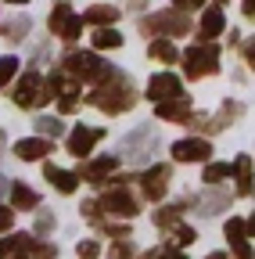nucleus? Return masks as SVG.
Returning a JSON list of instances; mask_svg holds the SVG:
<instances>
[{"instance_id": "obj_43", "label": "nucleus", "mask_w": 255, "mask_h": 259, "mask_svg": "<svg viewBox=\"0 0 255 259\" xmlns=\"http://www.w3.org/2000/svg\"><path fill=\"white\" fill-rule=\"evenodd\" d=\"M244 15H248V18H255V0H244Z\"/></svg>"}, {"instance_id": "obj_35", "label": "nucleus", "mask_w": 255, "mask_h": 259, "mask_svg": "<svg viewBox=\"0 0 255 259\" xmlns=\"http://www.w3.org/2000/svg\"><path fill=\"white\" fill-rule=\"evenodd\" d=\"M29 255H33V259H54V255H58V248H54V245H47V241H33Z\"/></svg>"}, {"instance_id": "obj_10", "label": "nucleus", "mask_w": 255, "mask_h": 259, "mask_svg": "<svg viewBox=\"0 0 255 259\" xmlns=\"http://www.w3.org/2000/svg\"><path fill=\"white\" fill-rule=\"evenodd\" d=\"M173 158L176 162H205V158H212V144L205 137H183L173 144Z\"/></svg>"}, {"instance_id": "obj_30", "label": "nucleus", "mask_w": 255, "mask_h": 259, "mask_svg": "<svg viewBox=\"0 0 255 259\" xmlns=\"http://www.w3.org/2000/svg\"><path fill=\"white\" fill-rule=\"evenodd\" d=\"M61 134V119H50V115H43V119H36V137H58Z\"/></svg>"}, {"instance_id": "obj_12", "label": "nucleus", "mask_w": 255, "mask_h": 259, "mask_svg": "<svg viewBox=\"0 0 255 259\" xmlns=\"http://www.w3.org/2000/svg\"><path fill=\"white\" fill-rule=\"evenodd\" d=\"M151 148H155V130H147V126H140L137 134H130L122 141V155L126 158H147Z\"/></svg>"}, {"instance_id": "obj_38", "label": "nucleus", "mask_w": 255, "mask_h": 259, "mask_svg": "<svg viewBox=\"0 0 255 259\" xmlns=\"http://www.w3.org/2000/svg\"><path fill=\"white\" fill-rule=\"evenodd\" d=\"M11 223H15V209L11 205H0V234L11 231Z\"/></svg>"}, {"instance_id": "obj_13", "label": "nucleus", "mask_w": 255, "mask_h": 259, "mask_svg": "<svg viewBox=\"0 0 255 259\" xmlns=\"http://www.w3.org/2000/svg\"><path fill=\"white\" fill-rule=\"evenodd\" d=\"M223 234H227L230 248H234V259H251V245H248V227L234 216L227 220V227H223Z\"/></svg>"}, {"instance_id": "obj_26", "label": "nucleus", "mask_w": 255, "mask_h": 259, "mask_svg": "<svg viewBox=\"0 0 255 259\" xmlns=\"http://www.w3.org/2000/svg\"><path fill=\"white\" fill-rule=\"evenodd\" d=\"M180 220H183V202H176V205H162V209L155 212V227H162V231H176Z\"/></svg>"}, {"instance_id": "obj_11", "label": "nucleus", "mask_w": 255, "mask_h": 259, "mask_svg": "<svg viewBox=\"0 0 255 259\" xmlns=\"http://www.w3.org/2000/svg\"><path fill=\"white\" fill-rule=\"evenodd\" d=\"M101 137H105V130H101V126H76L72 134H69V151L79 155V158H86L90 148L97 144Z\"/></svg>"}, {"instance_id": "obj_36", "label": "nucleus", "mask_w": 255, "mask_h": 259, "mask_svg": "<svg viewBox=\"0 0 255 259\" xmlns=\"http://www.w3.org/2000/svg\"><path fill=\"white\" fill-rule=\"evenodd\" d=\"M83 216H86L90 223H97V220L105 216V209H101V202H97V198H90V202H83Z\"/></svg>"}, {"instance_id": "obj_8", "label": "nucleus", "mask_w": 255, "mask_h": 259, "mask_svg": "<svg viewBox=\"0 0 255 259\" xmlns=\"http://www.w3.org/2000/svg\"><path fill=\"white\" fill-rule=\"evenodd\" d=\"M169 166L162 162V166H151L140 173V191H144V198L147 202H158V198H166V191H169Z\"/></svg>"}, {"instance_id": "obj_31", "label": "nucleus", "mask_w": 255, "mask_h": 259, "mask_svg": "<svg viewBox=\"0 0 255 259\" xmlns=\"http://www.w3.org/2000/svg\"><path fill=\"white\" fill-rule=\"evenodd\" d=\"M144 259H187L183 248H173V245H162V248H151Z\"/></svg>"}, {"instance_id": "obj_49", "label": "nucleus", "mask_w": 255, "mask_h": 259, "mask_svg": "<svg viewBox=\"0 0 255 259\" xmlns=\"http://www.w3.org/2000/svg\"><path fill=\"white\" fill-rule=\"evenodd\" d=\"M251 194H255V191H251Z\"/></svg>"}, {"instance_id": "obj_16", "label": "nucleus", "mask_w": 255, "mask_h": 259, "mask_svg": "<svg viewBox=\"0 0 255 259\" xmlns=\"http://www.w3.org/2000/svg\"><path fill=\"white\" fill-rule=\"evenodd\" d=\"M223 29H227V18H223V8L219 4L209 8V11H201V29H198V40L201 44H212Z\"/></svg>"}, {"instance_id": "obj_25", "label": "nucleus", "mask_w": 255, "mask_h": 259, "mask_svg": "<svg viewBox=\"0 0 255 259\" xmlns=\"http://www.w3.org/2000/svg\"><path fill=\"white\" fill-rule=\"evenodd\" d=\"M147 58H151V61H162V65H173V61L180 58V51H176L173 40H151V44H147Z\"/></svg>"}, {"instance_id": "obj_47", "label": "nucleus", "mask_w": 255, "mask_h": 259, "mask_svg": "<svg viewBox=\"0 0 255 259\" xmlns=\"http://www.w3.org/2000/svg\"><path fill=\"white\" fill-rule=\"evenodd\" d=\"M11 4H29V0H11Z\"/></svg>"}, {"instance_id": "obj_39", "label": "nucleus", "mask_w": 255, "mask_h": 259, "mask_svg": "<svg viewBox=\"0 0 255 259\" xmlns=\"http://www.w3.org/2000/svg\"><path fill=\"white\" fill-rule=\"evenodd\" d=\"M241 54H244V61L255 69V36H248V40H241Z\"/></svg>"}, {"instance_id": "obj_2", "label": "nucleus", "mask_w": 255, "mask_h": 259, "mask_svg": "<svg viewBox=\"0 0 255 259\" xmlns=\"http://www.w3.org/2000/svg\"><path fill=\"white\" fill-rule=\"evenodd\" d=\"M61 69H69L72 79H86L93 87H101L115 76V65H108L97 51H72V54L61 58Z\"/></svg>"}, {"instance_id": "obj_24", "label": "nucleus", "mask_w": 255, "mask_h": 259, "mask_svg": "<svg viewBox=\"0 0 255 259\" xmlns=\"http://www.w3.org/2000/svg\"><path fill=\"white\" fill-rule=\"evenodd\" d=\"M194 205H198L205 216H212V212H223V209L230 205V194H227V191H212V187H209L201 198H194Z\"/></svg>"}, {"instance_id": "obj_17", "label": "nucleus", "mask_w": 255, "mask_h": 259, "mask_svg": "<svg viewBox=\"0 0 255 259\" xmlns=\"http://www.w3.org/2000/svg\"><path fill=\"white\" fill-rule=\"evenodd\" d=\"M43 177H47V184H54V191H61V194H72V191L79 187V173L58 169L54 162H47V166H43Z\"/></svg>"}, {"instance_id": "obj_6", "label": "nucleus", "mask_w": 255, "mask_h": 259, "mask_svg": "<svg viewBox=\"0 0 255 259\" xmlns=\"http://www.w3.org/2000/svg\"><path fill=\"white\" fill-rule=\"evenodd\" d=\"M50 32L54 36H61L65 44H72V40H79V32H83V18L79 15H72V8L69 4H54V11H50Z\"/></svg>"}, {"instance_id": "obj_37", "label": "nucleus", "mask_w": 255, "mask_h": 259, "mask_svg": "<svg viewBox=\"0 0 255 259\" xmlns=\"http://www.w3.org/2000/svg\"><path fill=\"white\" fill-rule=\"evenodd\" d=\"M54 231V216L50 212H40L36 216V234H50Z\"/></svg>"}, {"instance_id": "obj_32", "label": "nucleus", "mask_w": 255, "mask_h": 259, "mask_svg": "<svg viewBox=\"0 0 255 259\" xmlns=\"http://www.w3.org/2000/svg\"><path fill=\"white\" fill-rule=\"evenodd\" d=\"M173 238H176V245H180V248H187V245H194V238H198V234H194V227L180 223L176 231H173Z\"/></svg>"}, {"instance_id": "obj_45", "label": "nucleus", "mask_w": 255, "mask_h": 259, "mask_svg": "<svg viewBox=\"0 0 255 259\" xmlns=\"http://www.w3.org/2000/svg\"><path fill=\"white\" fill-rule=\"evenodd\" d=\"M4 144H8V137H4V130H0V155H4Z\"/></svg>"}, {"instance_id": "obj_29", "label": "nucleus", "mask_w": 255, "mask_h": 259, "mask_svg": "<svg viewBox=\"0 0 255 259\" xmlns=\"http://www.w3.org/2000/svg\"><path fill=\"white\" fill-rule=\"evenodd\" d=\"M29 15H18V18H11L8 25H4V36H8V44H18V40H25V32H29Z\"/></svg>"}, {"instance_id": "obj_14", "label": "nucleus", "mask_w": 255, "mask_h": 259, "mask_svg": "<svg viewBox=\"0 0 255 259\" xmlns=\"http://www.w3.org/2000/svg\"><path fill=\"white\" fill-rule=\"evenodd\" d=\"M115 169H119V158H115V155H105V158H97V162H86V166L79 169V177H86L93 187H97V184H108Z\"/></svg>"}, {"instance_id": "obj_40", "label": "nucleus", "mask_w": 255, "mask_h": 259, "mask_svg": "<svg viewBox=\"0 0 255 259\" xmlns=\"http://www.w3.org/2000/svg\"><path fill=\"white\" fill-rule=\"evenodd\" d=\"M205 0H173V8L180 11V15H187V11H194V8H201Z\"/></svg>"}, {"instance_id": "obj_5", "label": "nucleus", "mask_w": 255, "mask_h": 259, "mask_svg": "<svg viewBox=\"0 0 255 259\" xmlns=\"http://www.w3.org/2000/svg\"><path fill=\"white\" fill-rule=\"evenodd\" d=\"M11 97L18 108H43L50 101V90H47V79H40V72H25Z\"/></svg>"}, {"instance_id": "obj_21", "label": "nucleus", "mask_w": 255, "mask_h": 259, "mask_svg": "<svg viewBox=\"0 0 255 259\" xmlns=\"http://www.w3.org/2000/svg\"><path fill=\"white\" fill-rule=\"evenodd\" d=\"M244 115V105H237V101H223V108L216 112V115H209V130L212 134H219V130H227L234 119H241Z\"/></svg>"}, {"instance_id": "obj_20", "label": "nucleus", "mask_w": 255, "mask_h": 259, "mask_svg": "<svg viewBox=\"0 0 255 259\" xmlns=\"http://www.w3.org/2000/svg\"><path fill=\"white\" fill-rule=\"evenodd\" d=\"M230 177L237 180V194H251L255 191V173H251V155H241L234 166H230Z\"/></svg>"}, {"instance_id": "obj_19", "label": "nucleus", "mask_w": 255, "mask_h": 259, "mask_svg": "<svg viewBox=\"0 0 255 259\" xmlns=\"http://www.w3.org/2000/svg\"><path fill=\"white\" fill-rule=\"evenodd\" d=\"M36 205H40V194L29 187V184L15 180V184H11V209H15V212H29V209H36Z\"/></svg>"}, {"instance_id": "obj_7", "label": "nucleus", "mask_w": 255, "mask_h": 259, "mask_svg": "<svg viewBox=\"0 0 255 259\" xmlns=\"http://www.w3.org/2000/svg\"><path fill=\"white\" fill-rule=\"evenodd\" d=\"M147 97L155 105H166V101H176V97H183V79L176 72H158L151 76L147 83Z\"/></svg>"}, {"instance_id": "obj_28", "label": "nucleus", "mask_w": 255, "mask_h": 259, "mask_svg": "<svg viewBox=\"0 0 255 259\" xmlns=\"http://www.w3.org/2000/svg\"><path fill=\"white\" fill-rule=\"evenodd\" d=\"M227 177H230V166H227V162H209V166H205V173H201L205 187H219Z\"/></svg>"}, {"instance_id": "obj_34", "label": "nucleus", "mask_w": 255, "mask_h": 259, "mask_svg": "<svg viewBox=\"0 0 255 259\" xmlns=\"http://www.w3.org/2000/svg\"><path fill=\"white\" fill-rule=\"evenodd\" d=\"M76 255L79 259H97L101 255V241H79L76 245Z\"/></svg>"}, {"instance_id": "obj_42", "label": "nucleus", "mask_w": 255, "mask_h": 259, "mask_svg": "<svg viewBox=\"0 0 255 259\" xmlns=\"http://www.w3.org/2000/svg\"><path fill=\"white\" fill-rule=\"evenodd\" d=\"M11 184H15V180H8V177H0V198H4V194L11 191Z\"/></svg>"}, {"instance_id": "obj_48", "label": "nucleus", "mask_w": 255, "mask_h": 259, "mask_svg": "<svg viewBox=\"0 0 255 259\" xmlns=\"http://www.w3.org/2000/svg\"><path fill=\"white\" fill-rule=\"evenodd\" d=\"M219 4H223V0H219Z\"/></svg>"}, {"instance_id": "obj_1", "label": "nucleus", "mask_w": 255, "mask_h": 259, "mask_svg": "<svg viewBox=\"0 0 255 259\" xmlns=\"http://www.w3.org/2000/svg\"><path fill=\"white\" fill-rule=\"evenodd\" d=\"M86 101H90L93 108L108 112V115H122V112H130V108L137 105V90H133L130 76H122V72L115 69V76H112L108 83H101V87L90 90Z\"/></svg>"}, {"instance_id": "obj_44", "label": "nucleus", "mask_w": 255, "mask_h": 259, "mask_svg": "<svg viewBox=\"0 0 255 259\" xmlns=\"http://www.w3.org/2000/svg\"><path fill=\"white\" fill-rule=\"evenodd\" d=\"M244 227H248V234H251V238H255V216H251V220H248V223H244Z\"/></svg>"}, {"instance_id": "obj_33", "label": "nucleus", "mask_w": 255, "mask_h": 259, "mask_svg": "<svg viewBox=\"0 0 255 259\" xmlns=\"http://www.w3.org/2000/svg\"><path fill=\"white\" fill-rule=\"evenodd\" d=\"M22 69V65H18V58H0V87H4L15 72Z\"/></svg>"}, {"instance_id": "obj_41", "label": "nucleus", "mask_w": 255, "mask_h": 259, "mask_svg": "<svg viewBox=\"0 0 255 259\" xmlns=\"http://www.w3.org/2000/svg\"><path fill=\"white\" fill-rule=\"evenodd\" d=\"M112 255H115V259H130V255H133V245H130V241H119V245L112 248Z\"/></svg>"}, {"instance_id": "obj_4", "label": "nucleus", "mask_w": 255, "mask_h": 259, "mask_svg": "<svg viewBox=\"0 0 255 259\" xmlns=\"http://www.w3.org/2000/svg\"><path fill=\"white\" fill-rule=\"evenodd\" d=\"M219 69V47L216 44H194L183 51V76L187 79H201Z\"/></svg>"}, {"instance_id": "obj_9", "label": "nucleus", "mask_w": 255, "mask_h": 259, "mask_svg": "<svg viewBox=\"0 0 255 259\" xmlns=\"http://www.w3.org/2000/svg\"><path fill=\"white\" fill-rule=\"evenodd\" d=\"M101 209H105L108 216H119V220H133L140 205H137V198H133L130 191H122V187H112V191L105 194V198H101Z\"/></svg>"}, {"instance_id": "obj_3", "label": "nucleus", "mask_w": 255, "mask_h": 259, "mask_svg": "<svg viewBox=\"0 0 255 259\" xmlns=\"http://www.w3.org/2000/svg\"><path fill=\"white\" fill-rule=\"evenodd\" d=\"M140 32H144V36H151V40L187 36V32H190V18L180 15V11H158V15L140 18Z\"/></svg>"}, {"instance_id": "obj_27", "label": "nucleus", "mask_w": 255, "mask_h": 259, "mask_svg": "<svg viewBox=\"0 0 255 259\" xmlns=\"http://www.w3.org/2000/svg\"><path fill=\"white\" fill-rule=\"evenodd\" d=\"M93 51H115V47H122V36L108 25V29H93Z\"/></svg>"}, {"instance_id": "obj_23", "label": "nucleus", "mask_w": 255, "mask_h": 259, "mask_svg": "<svg viewBox=\"0 0 255 259\" xmlns=\"http://www.w3.org/2000/svg\"><path fill=\"white\" fill-rule=\"evenodd\" d=\"M155 115L158 119H169V122H183L190 115V101H187V94L176 97V101H166V105H155Z\"/></svg>"}, {"instance_id": "obj_15", "label": "nucleus", "mask_w": 255, "mask_h": 259, "mask_svg": "<svg viewBox=\"0 0 255 259\" xmlns=\"http://www.w3.org/2000/svg\"><path fill=\"white\" fill-rule=\"evenodd\" d=\"M15 155L22 162H40L50 155V141L47 137H22V141H15Z\"/></svg>"}, {"instance_id": "obj_46", "label": "nucleus", "mask_w": 255, "mask_h": 259, "mask_svg": "<svg viewBox=\"0 0 255 259\" xmlns=\"http://www.w3.org/2000/svg\"><path fill=\"white\" fill-rule=\"evenodd\" d=\"M205 259H227V255H223V252H212V255H205Z\"/></svg>"}, {"instance_id": "obj_18", "label": "nucleus", "mask_w": 255, "mask_h": 259, "mask_svg": "<svg viewBox=\"0 0 255 259\" xmlns=\"http://www.w3.org/2000/svg\"><path fill=\"white\" fill-rule=\"evenodd\" d=\"M29 248H33V238L29 234H11V238L0 241V259H33Z\"/></svg>"}, {"instance_id": "obj_22", "label": "nucleus", "mask_w": 255, "mask_h": 259, "mask_svg": "<svg viewBox=\"0 0 255 259\" xmlns=\"http://www.w3.org/2000/svg\"><path fill=\"white\" fill-rule=\"evenodd\" d=\"M119 8H112V4H93L86 15H83V22H90L93 29H108V25H115L119 22Z\"/></svg>"}]
</instances>
